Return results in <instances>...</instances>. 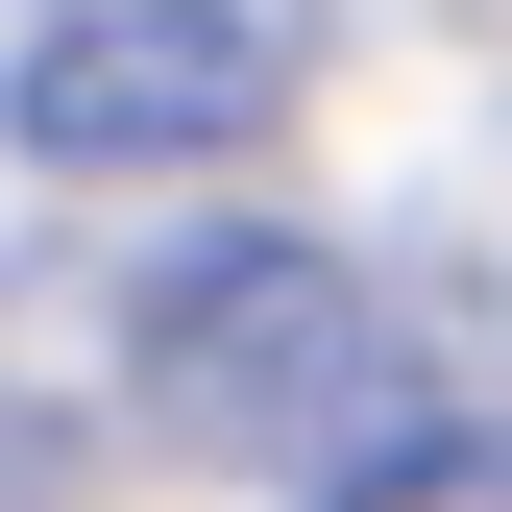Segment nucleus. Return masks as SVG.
Instances as JSON below:
<instances>
[{
    "label": "nucleus",
    "mask_w": 512,
    "mask_h": 512,
    "mask_svg": "<svg viewBox=\"0 0 512 512\" xmlns=\"http://www.w3.org/2000/svg\"><path fill=\"white\" fill-rule=\"evenodd\" d=\"M293 98V0H49L25 25V147L49 171H196Z\"/></svg>",
    "instance_id": "nucleus-2"
},
{
    "label": "nucleus",
    "mask_w": 512,
    "mask_h": 512,
    "mask_svg": "<svg viewBox=\"0 0 512 512\" xmlns=\"http://www.w3.org/2000/svg\"><path fill=\"white\" fill-rule=\"evenodd\" d=\"M147 415L196 439V464H391L415 439V342H391V293L342 269V244H269V220H196L147 269Z\"/></svg>",
    "instance_id": "nucleus-1"
},
{
    "label": "nucleus",
    "mask_w": 512,
    "mask_h": 512,
    "mask_svg": "<svg viewBox=\"0 0 512 512\" xmlns=\"http://www.w3.org/2000/svg\"><path fill=\"white\" fill-rule=\"evenodd\" d=\"M342 512H512V439H464V415H415L391 464H366Z\"/></svg>",
    "instance_id": "nucleus-3"
}]
</instances>
